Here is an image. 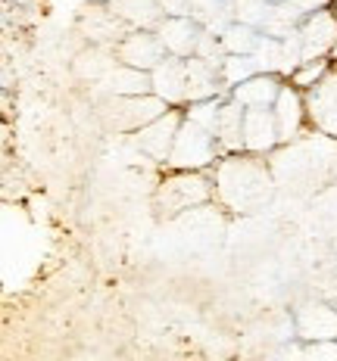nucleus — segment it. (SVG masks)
<instances>
[{"mask_svg": "<svg viewBox=\"0 0 337 361\" xmlns=\"http://www.w3.org/2000/svg\"><path fill=\"white\" fill-rule=\"evenodd\" d=\"M215 200L228 212H256L272 197V175L259 153H225L213 165Z\"/></svg>", "mask_w": 337, "mask_h": 361, "instance_id": "obj_1", "label": "nucleus"}, {"mask_svg": "<svg viewBox=\"0 0 337 361\" xmlns=\"http://www.w3.org/2000/svg\"><path fill=\"white\" fill-rule=\"evenodd\" d=\"M215 200V180L209 169H169L156 187V206L162 215H182Z\"/></svg>", "mask_w": 337, "mask_h": 361, "instance_id": "obj_2", "label": "nucleus"}, {"mask_svg": "<svg viewBox=\"0 0 337 361\" xmlns=\"http://www.w3.org/2000/svg\"><path fill=\"white\" fill-rule=\"evenodd\" d=\"M219 156H222L219 134H215L213 128H206V125L184 116L166 169H213V165L219 162Z\"/></svg>", "mask_w": 337, "mask_h": 361, "instance_id": "obj_3", "label": "nucleus"}, {"mask_svg": "<svg viewBox=\"0 0 337 361\" xmlns=\"http://www.w3.org/2000/svg\"><path fill=\"white\" fill-rule=\"evenodd\" d=\"M166 109H169V103L160 100L156 94H129V97L116 94L107 103V118L119 131H138L147 122H153L156 116H162Z\"/></svg>", "mask_w": 337, "mask_h": 361, "instance_id": "obj_4", "label": "nucleus"}, {"mask_svg": "<svg viewBox=\"0 0 337 361\" xmlns=\"http://www.w3.org/2000/svg\"><path fill=\"white\" fill-rule=\"evenodd\" d=\"M184 122V112H178L175 106H169L162 116H156L153 122H147L144 128L134 131V144H138L141 153H147L150 159L169 162L172 156V147H175V137H178V128Z\"/></svg>", "mask_w": 337, "mask_h": 361, "instance_id": "obj_5", "label": "nucleus"}, {"mask_svg": "<svg viewBox=\"0 0 337 361\" xmlns=\"http://www.w3.org/2000/svg\"><path fill=\"white\" fill-rule=\"evenodd\" d=\"M309 125L325 137H337V72L331 69L316 87L303 90Z\"/></svg>", "mask_w": 337, "mask_h": 361, "instance_id": "obj_6", "label": "nucleus"}, {"mask_svg": "<svg viewBox=\"0 0 337 361\" xmlns=\"http://www.w3.org/2000/svg\"><path fill=\"white\" fill-rule=\"evenodd\" d=\"M281 147L278 122H275L272 106H244V149L247 153H272Z\"/></svg>", "mask_w": 337, "mask_h": 361, "instance_id": "obj_7", "label": "nucleus"}, {"mask_svg": "<svg viewBox=\"0 0 337 361\" xmlns=\"http://www.w3.org/2000/svg\"><path fill=\"white\" fill-rule=\"evenodd\" d=\"M275 122H278V137L281 144H294V140L303 134L306 122H309V112H306V97L303 90L288 85H281V94L275 100Z\"/></svg>", "mask_w": 337, "mask_h": 361, "instance_id": "obj_8", "label": "nucleus"}, {"mask_svg": "<svg viewBox=\"0 0 337 361\" xmlns=\"http://www.w3.org/2000/svg\"><path fill=\"white\" fill-rule=\"evenodd\" d=\"M116 56L119 63L125 66H134V69H144V72H153L162 59L169 56L166 44H162L160 35H150V32H138V35H129L116 44Z\"/></svg>", "mask_w": 337, "mask_h": 361, "instance_id": "obj_9", "label": "nucleus"}, {"mask_svg": "<svg viewBox=\"0 0 337 361\" xmlns=\"http://www.w3.org/2000/svg\"><path fill=\"white\" fill-rule=\"evenodd\" d=\"M150 81H153V94L160 97V100H166L169 106L187 103V56L169 54L150 72Z\"/></svg>", "mask_w": 337, "mask_h": 361, "instance_id": "obj_10", "label": "nucleus"}, {"mask_svg": "<svg viewBox=\"0 0 337 361\" xmlns=\"http://www.w3.org/2000/svg\"><path fill=\"white\" fill-rule=\"evenodd\" d=\"M334 44H337V16L331 10L316 13L300 32V59L306 63V59L328 56Z\"/></svg>", "mask_w": 337, "mask_h": 361, "instance_id": "obj_11", "label": "nucleus"}, {"mask_svg": "<svg viewBox=\"0 0 337 361\" xmlns=\"http://www.w3.org/2000/svg\"><path fill=\"white\" fill-rule=\"evenodd\" d=\"M278 94H281V81L266 72L250 75L247 81L231 87V97H235L241 106H275Z\"/></svg>", "mask_w": 337, "mask_h": 361, "instance_id": "obj_12", "label": "nucleus"}, {"mask_svg": "<svg viewBox=\"0 0 337 361\" xmlns=\"http://www.w3.org/2000/svg\"><path fill=\"white\" fill-rule=\"evenodd\" d=\"M160 37L166 44V50L172 56H194L200 47V28L194 22H187L184 16H169L160 25Z\"/></svg>", "mask_w": 337, "mask_h": 361, "instance_id": "obj_13", "label": "nucleus"}, {"mask_svg": "<svg viewBox=\"0 0 337 361\" xmlns=\"http://www.w3.org/2000/svg\"><path fill=\"white\" fill-rule=\"evenodd\" d=\"M219 147L225 153H244V106L228 97V103H222L219 112Z\"/></svg>", "mask_w": 337, "mask_h": 361, "instance_id": "obj_14", "label": "nucleus"}, {"mask_svg": "<svg viewBox=\"0 0 337 361\" xmlns=\"http://www.w3.org/2000/svg\"><path fill=\"white\" fill-rule=\"evenodd\" d=\"M334 69V63H331V56H319V59H306V63H300L290 69V85L300 87V90H309V87H316L321 78H325L328 72Z\"/></svg>", "mask_w": 337, "mask_h": 361, "instance_id": "obj_15", "label": "nucleus"}, {"mask_svg": "<svg viewBox=\"0 0 337 361\" xmlns=\"http://www.w3.org/2000/svg\"><path fill=\"white\" fill-rule=\"evenodd\" d=\"M85 32L91 35V41L97 44H119L122 37H119V19L116 16H100V13H91L88 10L85 16Z\"/></svg>", "mask_w": 337, "mask_h": 361, "instance_id": "obj_16", "label": "nucleus"}, {"mask_svg": "<svg viewBox=\"0 0 337 361\" xmlns=\"http://www.w3.org/2000/svg\"><path fill=\"white\" fill-rule=\"evenodd\" d=\"M222 44L228 54H253V50H259L262 37H256L250 28H231V32L222 37Z\"/></svg>", "mask_w": 337, "mask_h": 361, "instance_id": "obj_17", "label": "nucleus"}, {"mask_svg": "<svg viewBox=\"0 0 337 361\" xmlns=\"http://www.w3.org/2000/svg\"><path fill=\"white\" fill-rule=\"evenodd\" d=\"M334 72H337V63H334Z\"/></svg>", "mask_w": 337, "mask_h": 361, "instance_id": "obj_18", "label": "nucleus"}]
</instances>
